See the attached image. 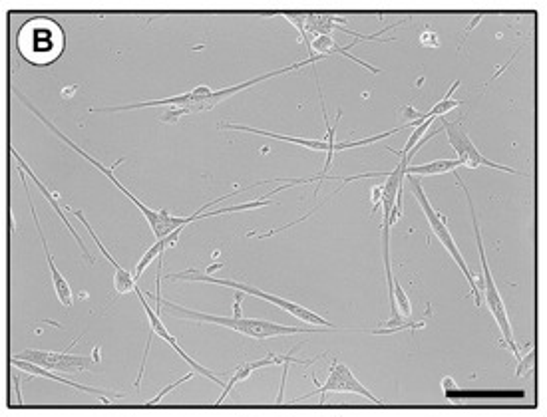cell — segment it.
I'll return each instance as SVG.
<instances>
[{
  "mask_svg": "<svg viewBox=\"0 0 547 417\" xmlns=\"http://www.w3.org/2000/svg\"><path fill=\"white\" fill-rule=\"evenodd\" d=\"M10 153H12V157L16 159V163H18V169H22V171L26 173V177H30V179H32V183H34V185H36V187L40 189V193L44 195V199H46V201H48V203L52 205V209L56 211V215L60 217V221L64 223V227H66V229L70 231V235H72V237L76 239V243L80 245V251H82V255H84V257L88 259V265H94V257H92V255H90V251L86 249V245H84L82 237H80V235H78V233L74 231V227H72V225L68 223V219H66V215H64V207H62V205L58 203V199H56V193H52V191H50V189H48V187H46V185H44V183H42V181H40V179L36 177V173L32 171V167H30V165H28V163H26V161H24V159H22V157H20V155L16 153V151H14V149H10Z\"/></svg>",
  "mask_w": 547,
  "mask_h": 417,
  "instance_id": "cell-15",
  "label": "cell"
},
{
  "mask_svg": "<svg viewBox=\"0 0 547 417\" xmlns=\"http://www.w3.org/2000/svg\"><path fill=\"white\" fill-rule=\"evenodd\" d=\"M183 229H178V231H174L172 235H168V237H164V239H160V241H156L146 253H144V257L140 259V263L136 265V273H134V278L138 280V278L142 277L144 275V271L156 261V259H160V257H164V253L168 251V249H172V247H176L178 245V241H180V235H182Z\"/></svg>",
  "mask_w": 547,
  "mask_h": 417,
  "instance_id": "cell-16",
  "label": "cell"
},
{
  "mask_svg": "<svg viewBox=\"0 0 547 417\" xmlns=\"http://www.w3.org/2000/svg\"><path fill=\"white\" fill-rule=\"evenodd\" d=\"M136 294H138V298H140V302H142V306H144V312H146V316H148V322H150V332L154 334V336H160L166 344H170L174 350H176V354L182 358L183 362H187L189 364V368L193 370V374H199V376H203V378H207V380H211V382H215L217 386H225L211 370H207L205 366H201L199 362H195L189 354H185V350H183L182 346H180V342H178V338H174L170 332H168V328L164 326V322L160 320V314L148 304V300L144 298V292L136 286V290H134Z\"/></svg>",
  "mask_w": 547,
  "mask_h": 417,
  "instance_id": "cell-11",
  "label": "cell"
},
{
  "mask_svg": "<svg viewBox=\"0 0 547 417\" xmlns=\"http://www.w3.org/2000/svg\"><path fill=\"white\" fill-rule=\"evenodd\" d=\"M18 173H20V177H22V185H24V191H26V197H28V207H30L32 219H34V223H36V231H38V237H40V243H42V249H44L46 261H48V267H50V273H52L54 292H56V296H58L60 304H62V306H66V308H70V306H72V288H70V284H68L66 277L58 271V267H56V263H54V257H52L50 249H48V241H46V237H44V231H42V225H40V219H38V213H36V207H34L32 195H30V189H28V179H26V175H24V171H22V169H18Z\"/></svg>",
  "mask_w": 547,
  "mask_h": 417,
  "instance_id": "cell-12",
  "label": "cell"
},
{
  "mask_svg": "<svg viewBox=\"0 0 547 417\" xmlns=\"http://www.w3.org/2000/svg\"><path fill=\"white\" fill-rule=\"evenodd\" d=\"M534 360H536V354H534V352H532V354H528V362H526V360H522V362H520L516 376H518V378H522V376H524V372H528V368L534 364Z\"/></svg>",
  "mask_w": 547,
  "mask_h": 417,
  "instance_id": "cell-24",
  "label": "cell"
},
{
  "mask_svg": "<svg viewBox=\"0 0 547 417\" xmlns=\"http://www.w3.org/2000/svg\"><path fill=\"white\" fill-rule=\"evenodd\" d=\"M323 106V114H325V124H327V138L325 139H307V138H293V136H281V134H275V132H265V130H255V128H249V126H239V124H219V128L223 130H235V132H247V134H257V136H265V138L279 139V141H289V143H297L301 147H307V149H313V151H323L327 153V161H325V169L323 173L319 175V179L323 181L333 165V157H335V145H337V124L343 116V110H339V116H337V122H335V128H331L329 124V116H327V106L325 102H321Z\"/></svg>",
  "mask_w": 547,
  "mask_h": 417,
  "instance_id": "cell-10",
  "label": "cell"
},
{
  "mask_svg": "<svg viewBox=\"0 0 547 417\" xmlns=\"http://www.w3.org/2000/svg\"><path fill=\"white\" fill-rule=\"evenodd\" d=\"M460 165L458 159H438L432 163H424V165H408L406 167V175L412 177H430V175H446L456 171Z\"/></svg>",
  "mask_w": 547,
  "mask_h": 417,
  "instance_id": "cell-17",
  "label": "cell"
},
{
  "mask_svg": "<svg viewBox=\"0 0 547 417\" xmlns=\"http://www.w3.org/2000/svg\"><path fill=\"white\" fill-rule=\"evenodd\" d=\"M456 185L462 187V191L466 193V199H468V207H470V217H472V227H474V235H476V243H478V253H480V265H482V277L480 280H476L478 284V290H484L486 294V302L490 306V312L492 316L496 318L498 322V328L502 332V338L506 342V346L512 350V354L522 360V354H520V348L516 344V338H514V330H512V324H510V316H508V310H506V304H504V298L496 286V280L494 275L488 267V257H486V249H484V241H482V231H480V225H478V217H476V209H474V201H472V195L466 187V183L462 181L460 175H456Z\"/></svg>",
  "mask_w": 547,
  "mask_h": 417,
  "instance_id": "cell-4",
  "label": "cell"
},
{
  "mask_svg": "<svg viewBox=\"0 0 547 417\" xmlns=\"http://www.w3.org/2000/svg\"><path fill=\"white\" fill-rule=\"evenodd\" d=\"M406 179H408V183H410V189H412V193H414V199L418 201V205H420V209H422V213H424V217H426V221H428L432 233L438 237V241L442 243V247L446 249V253L454 259V263L458 265V269L462 271V275L468 280V284H470V288H472L470 292H472V296H474V304L480 308V306H482V292L478 290L476 278L472 275V271H470L466 259L462 257V253H460V249H458V245H456V241H454V237H452V233H450V229H448V225H446L448 221L444 219L442 213H438V211L432 207V203H430V199H428V195H426V191H424V187H422L420 177L406 175Z\"/></svg>",
  "mask_w": 547,
  "mask_h": 417,
  "instance_id": "cell-6",
  "label": "cell"
},
{
  "mask_svg": "<svg viewBox=\"0 0 547 417\" xmlns=\"http://www.w3.org/2000/svg\"><path fill=\"white\" fill-rule=\"evenodd\" d=\"M380 203H382V185H376V187H372V215L378 211V207H380Z\"/></svg>",
  "mask_w": 547,
  "mask_h": 417,
  "instance_id": "cell-23",
  "label": "cell"
},
{
  "mask_svg": "<svg viewBox=\"0 0 547 417\" xmlns=\"http://www.w3.org/2000/svg\"><path fill=\"white\" fill-rule=\"evenodd\" d=\"M80 342V338H74L68 350L64 352H42V350H24L16 354V360L40 366L48 372H62V374H76L86 372L92 366L100 364V348H94L92 356H74L70 350Z\"/></svg>",
  "mask_w": 547,
  "mask_h": 417,
  "instance_id": "cell-7",
  "label": "cell"
},
{
  "mask_svg": "<svg viewBox=\"0 0 547 417\" xmlns=\"http://www.w3.org/2000/svg\"><path fill=\"white\" fill-rule=\"evenodd\" d=\"M16 46L26 62L34 66H50L62 56L66 34L52 18H32L20 26Z\"/></svg>",
  "mask_w": 547,
  "mask_h": 417,
  "instance_id": "cell-3",
  "label": "cell"
},
{
  "mask_svg": "<svg viewBox=\"0 0 547 417\" xmlns=\"http://www.w3.org/2000/svg\"><path fill=\"white\" fill-rule=\"evenodd\" d=\"M420 42H422L424 46H432V48H438V46H440V40H438V36H436L434 32H430V30H424V32H422V36H420Z\"/></svg>",
  "mask_w": 547,
  "mask_h": 417,
  "instance_id": "cell-22",
  "label": "cell"
},
{
  "mask_svg": "<svg viewBox=\"0 0 547 417\" xmlns=\"http://www.w3.org/2000/svg\"><path fill=\"white\" fill-rule=\"evenodd\" d=\"M16 96L20 98V102L56 136V138L62 139L72 151H76L78 155H82L86 161H90L102 175H106L140 211H142V215L148 219V223H150V227H152V233L156 235V241H160V239H164V237H168V235H172L174 231H178V229H185L187 225H191V223H195V221H199V219H205V217H215V215H225V213H235L237 211V207H239V211H243V207L241 205H233V207H223V209H215V211H207L209 207H213V205H217V203H221L223 199H229V197H233V195H237V191L235 193H229V195H223V197H219V199H215V201H209L207 205H203L199 211H195L193 215H187V217H180V215H172L170 211H166V209H152V207H148L146 203H142L116 175H114V171L120 167V163H124V157H120L116 163H112V167H106L102 161H98L96 157H92L88 151H84L78 143H74L72 139L68 138V136H64L36 106H32L30 104V100L26 98V96H22L20 92H16Z\"/></svg>",
  "mask_w": 547,
  "mask_h": 417,
  "instance_id": "cell-1",
  "label": "cell"
},
{
  "mask_svg": "<svg viewBox=\"0 0 547 417\" xmlns=\"http://www.w3.org/2000/svg\"><path fill=\"white\" fill-rule=\"evenodd\" d=\"M392 300H394V306L402 318L412 316V302H410L406 290L400 286L398 278H394V284H392Z\"/></svg>",
  "mask_w": 547,
  "mask_h": 417,
  "instance_id": "cell-19",
  "label": "cell"
},
{
  "mask_svg": "<svg viewBox=\"0 0 547 417\" xmlns=\"http://www.w3.org/2000/svg\"><path fill=\"white\" fill-rule=\"evenodd\" d=\"M311 378H313L317 390L305 394L303 398H297L295 402H303V400H309V398L321 394V404H325V402H327V394L339 392V394H357V396H363L366 400H370L372 404H382L380 398H376L370 390H366V386H363V384L355 378L353 370H351L347 364L339 362V360H333L331 372H329V378H327L325 384H319V380H317L315 376H311Z\"/></svg>",
  "mask_w": 547,
  "mask_h": 417,
  "instance_id": "cell-9",
  "label": "cell"
},
{
  "mask_svg": "<svg viewBox=\"0 0 547 417\" xmlns=\"http://www.w3.org/2000/svg\"><path fill=\"white\" fill-rule=\"evenodd\" d=\"M66 211L70 213V215H74L86 229H88V233H90V237L94 239V243H96V247L100 249V253L106 257V261L112 265V269H114V288H116V292L118 294H128V292H134L136 290V278H134V275L132 273H128L110 253H108V249L104 247V243L100 241V237L96 235V231H94V227L86 221V217H84V213L82 211H76V209H72V207H66Z\"/></svg>",
  "mask_w": 547,
  "mask_h": 417,
  "instance_id": "cell-14",
  "label": "cell"
},
{
  "mask_svg": "<svg viewBox=\"0 0 547 417\" xmlns=\"http://www.w3.org/2000/svg\"><path fill=\"white\" fill-rule=\"evenodd\" d=\"M299 346H301V344L293 346V350H291L287 356L267 354V356H265V358H261V360H255V362H247V364L237 366V368H235V372H233V376H231V380L225 384V388H223V392H221L219 400L215 402V406L223 404V400H225V398L233 392V388H235L239 382L247 380L253 372H257V370H261V368H267V366H283L285 362H299V358H295V356H293V354L299 350Z\"/></svg>",
  "mask_w": 547,
  "mask_h": 417,
  "instance_id": "cell-13",
  "label": "cell"
},
{
  "mask_svg": "<svg viewBox=\"0 0 547 417\" xmlns=\"http://www.w3.org/2000/svg\"><path fill=\"white\" fill-rule=\"evenodd\" d=\"M193 376H195V374H193V372H189L187 376H183V378H180V380H178L176 384H170V386H168V388H166L164 392H160V394H158V396H156L154 400H150V402H148L146 406H148V408H152V406H156V404H160V402H162V400H164V398H166V396H168L170 392H174V390H176L178 386H182L183 382H187V380H191Z\"/></svg>",
  "mask_w": 547,
  "mask_h": 417,
  "instance_id": "cell-21",
  "label": "cell"
},
{
  "mask_svg": "<svg viewBox=\"0 0 547 417\" xmlns=\"http://www.w3.org/2000/svg\"><path fill=\"white\" fill-rule=\"evenodd\" d=\"M168 280H197V282H209V284H219V286H227L235 292H241V294H251V296H259L275 306H279L281 310L289 312L293 318H297L299 322H305V324H313L315 328H325V330H337V326L333 322H329L327 318H323L321 314L309 310L307 306L299 304V302H293V300H287L283 296H277V294H269V292H263L261 288H255L251 284H245V282H237V280H231V278H217L211 277V275H205V273H199L195 269H189V271H182V273H172L168 275Z\"/></svg>",
  "mask_w": 547,
  "mask_h": 417,
  "instance_id": "cell-5",
  "label": "cell"
},
{
  "mask_svg": "<svg viewBox=\"0 0 547 417\" xmlns=\"http://www.w3.org/2000/svg\"><path fill=\"white\" fill-rule=\"evenodd\" d=\"M158 302V314L166 312L170 316L182 318V320H191L197 324H217L225 326L229 330H235L239 334H245L255 340H267V338H281V336H293V334H307V332H321V328H307V326H287V324H277L269 320H255V318H243V316H217V314H205L197 312L191 308H185L182 304H176L172 300L162 298V294H156Z\"/></svg>",
  "mask_w": 547,
  "mask_h": 417,
  "instance_id": "cell-2",
  "label": "cell"
},
{
  "mask_svg": "<svg viewBox=\"0 0 547 417\" xmlns=\"http://www.w3.org/2000/svg\"><path fill=\"white\" fill-rule=\"evenodd\" d=\"M281 14L299 30V34H301L299 40H301V42L307 46V50H309L313 36H309L307 30H305V12H281Z\"/></svg>",
  "mask_w": 547,
  "mask_h": 417,
  "instance_id": "cell-20",
  "label": "cell"
},
{
  "mask_svg": "<svg viewBox=\"0 0 547 417\" xmlns=\"http://www.w3.org/2000/svg\"><path fill=\"white\" fill-rule=\"evenodd\" d=\"M440 130L446 132L448 141L452 145V149L456 151L458 155V161L462 167H468V169H478V167H490V169H498V171H504V173H512V175H520V171L512 169V167H506L502 163H494L490 161L488 157H484L480 153V149L474 145V141L468 136L462 120H456V122H448L446 118H440Z\"/></svg>",
  "mask_w": 547,
  "mask_h": 417,
  "instance_id": "cell-8",
  "label": "cell"
},
{
  "mask_svg": "<svg viewBox=\"0 0 547 417\" xmlns=\"http://www.w3.org/2000/svg\"><path fill=\"white\" fill-rule=\"evenodd\" d=\"M430 318H432V304L428 302V304H426V310H424L420 316L402 320L398 326H394V328H390V330H376V328H372L370 334H376V336H380V334H382V336H390V334H396V332H402V330H410V332L422 330V328L430 322Z\"/></svg>",
  "mask_w": 547,
  "mask_h": 417,
  "instance_id": "cell-18",
  "label": "cell"
}]
</instances>
